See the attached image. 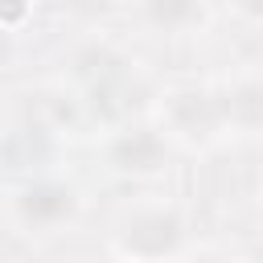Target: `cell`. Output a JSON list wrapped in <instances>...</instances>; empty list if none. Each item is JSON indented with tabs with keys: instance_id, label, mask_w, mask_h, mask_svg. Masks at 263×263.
Here are the masks:
<instances>
[{
	"instance_id": "6da1fadb",
	"label": "cell",
	"mask_w": 263,
	"mask_h": 263,
	"mask_svg": "<svg viewBox=\"0 0 263 263\" xmlns=\"http://www.w3.org/2000/svg\"><path fill=\"white\" fill-rule=\"evenodd\" d=\"M181 238H185L181 218L173 210H160V205L127 214L123 226H119V247L132 259H164L181 247Z\"/></svg>"
},
{
	"instance_id": "7a4b0ae2",
	"label": "cell",
	"mask_w": 263,
	"mask_h": 263,
	"mask_svg": "<svg viewBox=\"0 0 263 263\" xmlns=\"http://www.w3.org/2000/svg\"><path fill=\"white\" fill-rule=\"evenodd\" d=\"M78 210V193L66 181H33L16 193V218L33 230H49L70 222Z\"/></svg>"
},
{
	"instance_id": "3957f363",
	"label": "cell",
	"mask_w": 263,
	"mask_h": 263,
	"mask_svg": "<svg viewBox=\"0 0 263 263\" xmlns=\"http://www.w3.org/2000/svg\"><path fill=\"white\" fill-rule=\"evenodd\" d=\"M107 160L111 168L119 173H132V177H148V173H160L168 164V140L156 132V127H127L111 140L107 148Z\"/></svg>"
},
{
	"instance_id": "277c9868",
	"label": "cell",
	"mask_w": 263,
	"mask_h": 263,
	"mask_svg": "<svg viewBox=\"0 0 263 263\" xmlns=\"http://www.w3.org/2000/svg\"><path fill=\"white\" fill-rule=\"evenodd\" d=\"M222 119H226L222 103H218L214 95H205V90H181V95H173V103H168V123H173L181 136H189V140L214 136V132L222 127Z\"/></svg>"
},
{
	"instance_id": "5b68a950",
	"label": "cell",
	"mask_w": 263,
	"mask_h": 263,
	"mask_svg": "<svg viewBox=\"0 0 263 263\" xmlns=\"http://www.w3.org/2000/svg\"><path fill=\"white\" fill-rule=\"evenodd\" d=\"M185 263H226V259H222V255H189Z\"/></svg>"
}]
</instances>
